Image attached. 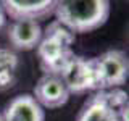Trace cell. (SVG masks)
Instances as JSON below:
<instances>
[{
	"label": "cell",
	"instance_id": "cell-1",
	"mask_svg": "<svg viewBox=\"0 0 129 121\" xmlns=\"http://www.w3.org/2000/svg\"><path fill=\"white\" fill-rule=\"evenodd\" d=\"M56 21L73 34L89 32L103 26L110 16L108 0H63L55 2Z\"/></svg>",
	"mask_w": 129,
	"mask_h": 121
},
{
	"label": "cell",
	"instance_id": "cell-2",
	"mask_svg": "<svg viewBox=\"0 0 129 121\" xmlns=\"http://www.w3.org/2000/svg\"><path fill=\"white\" fill-rule=\"evenodd\" d=\"M74 34L70 29H66L63 24H60L56 19L47 26L37 45L40 66L45 74H60L61 73L64 65L74 55L71 48L74 44Z\"/></svg>",
	"mask_w": 129,
	"mask_h": 121
},
{
	"label": "cell",
	"instance_id": "cell-3",
	"mask_svg": "<svg viewBox=\"0 0 129 121\" xmlns=\"http://www.w3.org/2000/svg\"><path fill=\"white\" fill-rule=\"evenodd\" d=\"M94 65L97 73L99 90L118 89L121 84L126 82L129 62H127V55L123 50H118V48L107 50L100 56H95Z\"/></svg>",
	"mask_w": 129,
	"mask_h": 121
},
{
	"label": "cell",
	"instance_id": "cell-4",
	"mask_svg": "<svg viewBox=\"0 0 129 121\" xmlns=\"http://www.w3.org/2000/svg\"><path fill=\"white\" fill-rule=\"evenodd\" d=\"M63 84L71 94H84L89 90H99L94 58H84L73 55L60 73Z\"/></svg>",
	"mask_w": 129,
	"mask_h": 121
},
{
	"label": "cell",
	"instance_id": "cell-5",
	"mask_svg": "<svg viewBox=\"0 0 129 121\" xmlns=\"http://www.w3.org/2000/svg\"><path fill=\"white\" fill-rule=\"evenodd\" d=\"M42 108H60L70 100V92L58 74H44L34 87V95Z\"/></svg>",
	"mask_w": 129,
	"mask_h": 121
},
{
	"label": "cell",
	"instance_id": "cell-6",
	"mask_svg": "<svg viewBox=\"0 0 129 121\" xmlns=\"http://www.w3.org/2000/svg\"><path fill=\"white\" fill-rule=\"evenodd\" d=\"M3 13H7L13 21L34 19L48 16L55 10L53 0H5L2 2Z\"/></svg>",
	"mask_w": 129,
	"mask_h": 121
},
{
	"label": "cell",
	"instance_id": "cell-7",
	"mask_svg": "<svg viewBox=\"0 0 129 121\" xmlns=\"http://www.w3.org/2000/svg\"><path fill=\"white\" fill-rule=\"evenodd\" d=\"M2 116L3 121H45L44 108L31 94H21L11 99Z\"/></svg>",
	"mask_w": 129,
	"mask_h": 121
},
{
	"label": "cell",
	"instance_id": "cell-8",
	"mask_svg": "<svg viewBox=\"0 0 129 121\" xmlns=\"http://www.w3.org/2000/svg\"><path fill=\"white\" fill-rule=\"evenodd\" d=\"M10 44L18 50H32L39 45L42 39V27L34 19H19L13 21L8 27Z\"/></svg>",
	"mask_w": 129,
	"mask_h": 121
},
{
	"label": "cell",
	"instance_id": "cell-9",
	"mask_svg": "<svg viewBox=\"0 0 129 121\" xmlns=\"http://www.w3.org/2000/svg\"><path fill=\"white\" fill-rule=\"evenodd\" d=\"M76 121H119V115L107 102L103 92L97 90V94L84 102Z\"/></svg>",
	"mask_w": 129,
	"mask_h": 121
},
{
	"label": "cell",
	"instance_id": "cell-10",
	"mask_svg": "<svg viewBox=\"0 0 129 121\" xmlns=\"http://www.w3.org/2000/svg\"><path fill=\"white\" fill-rule=\"evenodd\" d=\"M18 55L10 48H0V89H8L13 86L18 70Z\"/></svg>",
	"mask_w": 129,
	"mask_h": 121
},
{
	"label": "cell",
	"instance_id": "cell-11",
	"mask_svg": "<svg viewBox=\"0 0 129 121\" xmlns=\"http://www.w3.org/2000/svg\"><path fill=\"white\" fill-rule=\"evenodd\" d=\"M5 24V13H3V8H2V2H0V29L2 26Z\"/></svg>",
	"mask_w": 129,
	"mask_h": 121
},
{
	"label": "cell",
	"instance_id": "cell-12",
	"mask_svg": "<svg viewBox=\"0 0 129 121\" xmlns=\"http://www.w3.org/2000/svg\"><path fill=\"white\" fill-rule=\"evenodd\" d=\"M0 121H3V116H2V113H0Z\"/></svg>",
	"mask_w": 129,
	"mask_h": 121
}]
</instances>
